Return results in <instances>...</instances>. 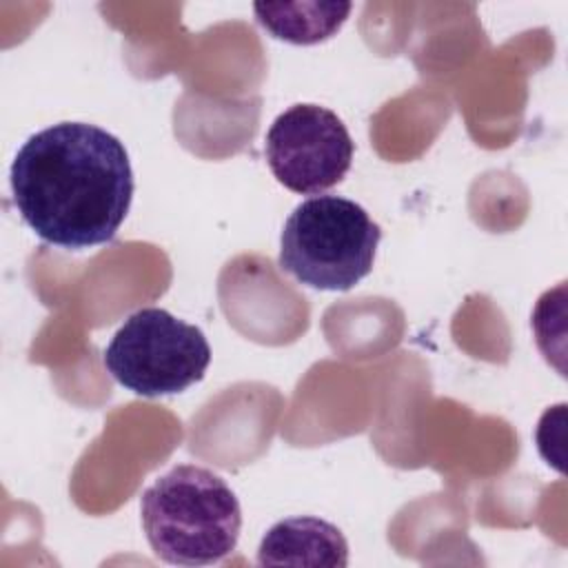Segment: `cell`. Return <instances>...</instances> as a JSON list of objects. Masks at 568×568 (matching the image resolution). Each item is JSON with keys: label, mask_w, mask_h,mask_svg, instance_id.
<instances>
[{"label": "cell", "mask_w": 568, "mask_h": 568, "mask_svg": "<svg viewBox=\"0 0 568 568\" xmlns=\"http://www.w3.org/2000/svg\"><path fill=\"white\" fill-rule=\"evenodd\" d=\"M140 517L151 550L173 566L220 564L235 550L242 528L231 486L193 464L158 477L142 493Z\"/></svg>", "instance_id": "obj_2"}, {"label": "cell", "mask_w": 568, "mask_h": 568, "mask_svg": "<svg viewBox=\"0 0 568 568\" xmlns=\"http://www.w3.org/2000/svg\"><path fill=\"white\" fill-rule=\"evenodd\" d=\"M351 2H257V22L275 38L293 44H315L331 38L346 20Z\"/></svg>", "instance_id": "obj_7"}, {"label": "cell", "mask_w": 568, "mask_h": 568, "mask_svg": "<svg viewBox=\"0 0 568 568\" xmlns=\"http://www.w3.org/2000/svg\"><path fill=\"white\" fill-rule=\"evenodd\" d=\"M209 364L204 333L158 306L129 315L104 348L111 377L142 397L182 393L204 377Z\"/></svg>", "instance_id": "obj_4"}, {"label": "cell", "mask_w": 568, "mask_h": 568, "mask_svg": "<svg viewBox=\"0 0 568 568\" xmlns=\"http://www.w3.org/2000/svg\"><path fill=\"white\" fill-rule=\"evenodd\" d=\"M353 138L326 106L293 104L266 131L268 169L293 193L317 195L339 184L353 162Z\"/></svg>", "instance_id": "obj_5"}, {"label": "cell", "mask_w": 568, "mask_h": 568, "mask_svg": "<svg viewBox=\"0 0 568 568\" xmlns=\"http://www.w3.org/2000/svg\"><path fill=\"white\" fill-rule=\"evenodd\" d=\"M379 240V224L357 202L308 197L282 229L280 266L311 288L348 291L373 271Z\"/></svg>", "instance_id": "obj_3"}, {"label": "cell", "mask_w": 568, "mask_h": 568, "mask_svg": "<svg viewBox=\"0 0 568 568\" xmlns=\"http://www.w3.org/2000/svg\"><path fill=\"white\" fill-rule=\"evenodd\" d=\"M11 193L40 240L80 251L115 237L131 206L133 169L113 133L87 122H60L18 149Z\"/></svg>", "instance_id": "obj_1"}, {"label": "cell", "mask_w": 568, "mask_h": 568, "mask_svg": "<svg viewBox=\"0 0 568 568\" xmlns=\"http://www.w3.org/2000/svg\"><path fill=\"white\" fill-rule=\"evenodd\" d=\"M260 566H328L348 564L342 530L320 517H291L268 528L257 548Z\"/></svg>", "instance_id": "obj_6"}]
</instances>
